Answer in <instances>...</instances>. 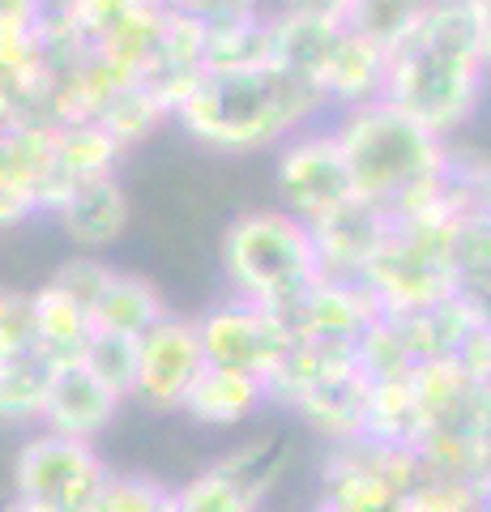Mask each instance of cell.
Instances as JSON below:
<instances>
[{
  "label": "cell",
  "mask_w": 491,
  "mask_h": 512,
  "mask_svg": "<svg viewBox=\"0 0 491 512\" xmlns=\"http://www.w3.org/2000/svg\"><path fill=\"white\" fill-rule=\"evenodd\" d=\"M487 86L491 64L483 56L470 5L432 0L423 18L406 30V39L389 47L380 99L449 141L479 116Z\"/></svg>",
  "instance_id": "6da1fadb"
},
{
  "label": "cell",
  "mask_w": 491,
  "mask_h": 512,
  "mask_svg": "<svg viewBox=\"0 0 491 512\" xmlns=\"http://www.w3.org/2000/svg\"><path fill=\"white\" fill-rule=\"evenodd\" d=\"M334 137L351 171L355 197L385 214H406L449 188L453 146L389 99L342 107Z\"/></svg>",
  "instance_id": "7a4b0ae2"
},
{
  "label": "cell",
  "mask_w": 491,
  "mask_h": 512,
  "mask_svg": "<svg viewBox=\"0 0 491 512\" xmlns=\"http://www.w3.org/2000/svg\"><path fill=\"white\" fill-rule=\"evenodd\" d=\"M325 103L282 64L244 73H205L176 111V124L214 154H265L321 116Z\"/></svg>",
  "instance_id": "3957f363"
},
{
  "label": "cell",
  "mask_w": 491,
  "mask_h": 512,
  "mask_svg": "<svg viewBox=\"0 0 491 512\" xmlns=\"http://www.w3.org/2000/svg\"><path fill=\"white\" fill-rule=\"evenodd\" d=\"M410 453L423 474L491 495V384L470 380L453 359L419 363Z\"/></svg>",
  "instance_id": "277c9868"
},
{
  "label": "cell",
  "mask_w": 491,
  "mask_h": 512,
  "mask_svg": "<svg viewBox=\"0 0 491 512\" xmlns=\"http://www.w3.org/2000/svg\"><path fill=\"white\" fill-rule=\"evenodd\" d=\"M462 205L445 188L436 201L406 214H389L363 286L376 295L380 312H410L453 295V231Z\"/></svg>",
  "instance_id": "5b68a950"
},
{
  "label": "cell",
  "mask_w": 491,
  "mask_h": 512,
  "mask_svg": "<svg viewBox=\"0 0 491 512\" xmlns=\"http://www.w3.org/2000/svg\"><path fill=\"white\" fill-rule=\"evenodd\" d=\"M218 265H223L227 291L235 299L278 312L321 274L308 222H299L282 205L248 210L235 218L223 231V244H218Z\"/></svg>",
  "instance_id": "8992f818"
},
{
  "label": "cell",
  "mask_w": 491,
  "mask_h": 512,
  "mask_svg": "<svg viewBox=\"0 0 491 512\" xmlns=\"http://www.w3.org/2000/svg\"><path fill=\"white\" fill-rule=\"evenodd\" d=\"M419 478L423 466L406 444L355 436L329 444L321 466V500L342 512H393Z\"/></svg>",
  "instance_id": "52a82bcc"
},
{
  "label": "cell",
  "mask_w": 491,
  "mask_h": 512,
  "mask_svg": "<svg viewBox=\"0 0 491 512\" xmlns=\"http://www.w3.org/2000/svg\"><path fill=\"white\" fill-rule=\"evenodd\" d=\"M107 470L94 440L56 436V431H35L18 448L13 466V495L52 512H90L107 483Z\"/></svg>",
  "instance_id": "ba28073f"
},
{
  "label": "cell",
  "mask_w": 491,
  "mask_h": 512,
  "mask_svg": "<svg viewBox=\"0 0 491 512\" xmlns=\"http://www.w3.org/2000/svg\"><path fill=\"white\" fill-rule=\"evenodd\" d=\"M291 461L282 436H252L171 491V512H261Z\"/></svg>",
  "instance_id": "9c48e42d"
},
{
  "label": "cell",
  "mask_w": 491,
  "mask_h": 512,
  "mask_svg": "<svg viewBox=\"0 0 491 512\" xmlns=\"http://www.w3.org/2000/svg\"><path fill=\"white\" fill-rule=\"evenodd\" d=\"M197 338L205 350V363L218 367H235L244 376L257 380H274L278 367L291 355V325L278 308H261V303L235 299L227 295L223 303L205 308L197 316Z\"/></svg>",
  "instance_id": "30bf717a"
},
{
  "label": "cell",
  "mask_w": 491,
  "mask_h": 512,
  "mask_svg": "<svg viewBox=\"0 0 491 512\" xmlns=\"http://www.w3.org/2000/svg\"><path fill=\"white\" fill-rule=\"evenodd\" d=\"M274 188L278 205L299 222H316L355 197L351 171L334 128H304L274 150Z\"/></svg>",
  "instance_id": "8fae6325"
},
{
  "label": "cell",
  "mask_w": 491,
  "mask_h": 512,
  "mask_svg": "<svg viewBox=\"0 0 491 512\" xmlns=\"http://www.w3.org/2000/svg\"><path fill=\"white\" fill-rule=\"evenodd\" d=\"M205 367V350L197 338V320L163 316L137 338V372L133 397L150 410H180L184 393Z\"/></svg>",
  "instance_id": "7c38bea8"
},
{
  "label": "cell",
  "mask_w": 491,
  "mask_h": 512,
  "mask_svg": "<svg viewBox=\"0 0 491 512\" xmlns=\"http://www.w3.org/2000/svg\"><path fill=\"white\" fill-rule=\"evenodd\" d=\"M295 342H342L355 346L363 329L380 316L376 295L359 278H325L316 274L287 308H282Z\"/></svg>",
  "instance_id": "4fadbf2b"
},
{
  "label": "cell",
  "mask_w": 491,
  "mask_h": 512,
  "mask_svg": "<svg viewBox=\"0 0 491 512\" xmlns=\"http://www.w3.org/2000/svg\"><path fill=\"white\" fill-rule=\"evenodd\" d=\"M52 128L56 124L47 120H22L0 137V231L22 227V222L43 214Z\"/></svg>",
  "instance_id": "5bb4252c"
},
{
  "label": "cell",
  "mask_w": 491,
  "mask_h": 512,
  "mask_svg": "<svg viewBox=\"0 0 491 512\" xmlns=\"http://www.w3.org/2000/svg\"><path fill=\"white\" fill-rule=\"evenodd\" d=\"M120 406H124V393L112 389V384H107L99 372H90L86 359L56 363L39 427L43 431H56V436L94 440L99 431L112 427Z\"/></svg>",
  "instance_id": "9a60e30c"
},
{
  "label": "cell",
  "mask_w": 491,
  "mask_h": 512,
  "mask_svg": "<svg viewBox=\"0 0 491 512\" xmlns=\"http://www.w3.org/2000/svg\"><path fill=\"white\" fill-rule=\"evenodd\" d=\"M47 218L56 222V231L69 239L77 252H107L112 244H120V235L129 231L133 218V201L124 192L120 175H103V180H90L82 188H73L69 197H60Z\"/></svg>",
  "instance_id": "2e32d148"
},
{
  "label": "cell",
  "mask_w": 491,
  "mask_h": 512,
  "mask_svg": "<svg viewBox=\"0 0 491 512\" xmlns=\"http://www.w3.org/2000/svg\"><path fill=\"white\" fill-rule=\"evenodd\" d=\"M385 227H389V214L359 197L338 205V210H329L325 218L308 222L312 248H316V269H321L325 278H359L363 282V269H368Z\"/></svg>",
  "instance_id": "e0dca14e"
},
{
  "label": "cell",
  "mask_w": 491,
  "mask_h": 512,
  "mask_svg": "<svg viewBox=\"0 0 491 512\" xmlns=\"http://www.w3.org/2000/svg\"><path fill=\"white\" fill-rule=\"evenodd\" d=\"M124 150L107 137L103 124L82 120V124H56L52 128V163H47V188H43V214L52 210L60 197L82 188L103 175H116Z\"/></svg>",
  "instance_id": "ac0fdd59"
},
{
  "label": "cell",
  "mask_w": 491,
  "mask_h": 512,
  "mask_svg": "<svg viewBox=\"0 0 491 512\" xmlns=\"http://www.w3.org/2000/svg\"><path fill=\"white\" fill-rule=\"evenodd\" d=\"M265 406H269L265 380L244 376V372H235V367L205 363L201 376L193 380V389L184 393L180 414H188V419L201 423V427L231 431V427H244L248 419H257Z\"/></svg>",
  "instance_id": "d6986e66"
},
{
  "label": "cell",
  "mask_w": 491,
  "mask_h": 512,
  "mask_svg": "<svg viewBox=\"0 0 491 512\" xmlns=\"http://www.w3.org/2000/svg\"><path fill=\"white\" fill-rule=\"evenodd\" d=\"M380 86H385V52L342 22L334 43H329L321 73H316L321 103L338 107V111L355 107V103H372V99H380Z\"/></svg>",
  "instance_id": "ffe728a7"
},
{
  "label": "cell",
  "mask_w": 491,
  "mask_h": 512,
  "mask_svg": "<svg viewBox=\"0 0 491 512\" xmlns=\"http://www.w3.org/2000/svg\"><path fill=\"white\" fill-rule=\"evenodd\" d=\"M363 393H368V376L351 367V372L325 376L308 384V389H299L287 402V410L304 427H312L316 436H325L329 444H342L363 436Z\"/></svg>",
  "instance_id": "44dd1931"
},
{
  "label": "cell",
  "mask_w": 491,
  "mask_h": 512,
  "mask_svg": "<svg viewBox=\"0 0 491 512\" xmlns=\"http://www.w3.org/2000/svg\"><path fill=\"white\" fill-rule=\"evenodd\" d=\"M35 303V350L52 363H73L86 355V342L94 333L90 308L77 303L73 295H65L60 286L47 278L39 291H30Z\"/></svg>",
  "instance_id": "7402d4cb"
},
{
  "label": "cell",
  "mask_w": 491,
  "mask_h": 512,
  "mask_svg": "<svg viewBox=\"0 0 491 512\" xmlns=\"http://www.w3.org/2000/svg\"><path fill=\"white\" fill-rule=\"evenodd\" d=\"M398 329V338L406 346L410 363H436V359H453L462 333L470 329L474 312L466 308L457 295L440 299V303H427V308H410V312H385Z\"/></svg>",
  "instance_id": "603a6c76"
},
{
  "label": "cell",
  "mask_w": 491,
  "mask_h": 512,
  "mask_svg": "<svg viewBox=\"0 0 491 512\" xmlns=\"http://www.w3.org/2000/svg\"><path fill=\"white\" fill-rule=\"evenodd\" d=\"M453 295L491 325V210H462L453 231Z\"/></svg>",
  "instance_id": "cb8c5ba5"
},
{
  "label": "cell",
  "mask_w": 491,
  "mask_h": 512,
  "mask_svg": "<svg viewBox=\"0 0 491 512\" xmlns=\"http://www.w3.org/2000/svg\"><path fill=\"white\" fill-rule=\"evenodd\" d=\"M167 316V299L163 291L141 278V274H124V269H116L112 278H107L103 295L94 299L90 308V320L99 333H124V338H141L150 325H158V320Z\"/></svg>",
  "instance_id": "d4e9b609"
},
{
  "label": "cell",
  "mask_w": 491,
  "mask_h": 512,
  "mask_svg": "<svg viewBox=\"0 0 491 512\" xmlns=\"http://www.w3.org/2000/svg\"><path fill=\"white\" fill-rule=\"evenodd\" d=\"M274 60V13H257L244 22L205 26V73H244L265 69Z\"/></svg>",
  "instance_id": "484cf974"
},
{
  "label": "cell",
  "mask_w": 491,
  "mask_h": 512,
  "mask_svg": "<svg viewBox=\"0 0 491 512\" xmlns=\"http://www.w3.org/2000/svg\"><path fill=\"white\" fill-rule=\"evenodd\" d=\"M52 372L56 363L43 359L39 350L0 363V423L5 427H39L43 423V406H47V389H52Z\"/></svg>",
  "instance_id": "4316f807"
},
{
  "label": "cell",
  "mask_w": 491,
  "mask_h": 512,
  "mask_svg": "<svg viewBox=\"0 0 491 512\" xmlns=\"http://www.w3.org/2000/svg\"><path fill=\"white\" fill-rule=\"evenodd\" d=\"M410 431H415V380H410V372L368 380V393H363V436L410 448Z\"/></svg>",
  "instance_id": "83f0119b"
},
{
  "label": "cell",
  "mask_w": 491,
  "mask_h": 512,
  "mask_svg": "<svg viewBox=\"0 0 491 512\" xmlns=\"http://www.w3.org/2000/svg\"><path fill=\"white\" fill-rule=\"evenodd\" d=\"M167 120H171L167 103H158L141 82H129L124 90H116L112 99H107V107L99 111L94 124H103L107 137H112L120 150H133V146H141V141H150Z\"/></svg>",
  "instance_id": "f1b7e54d"
},
{
  "label": "cell",
  "mask_w": 491,
  "mask_h": 512,
  "mask_svg": "<svg viewBox=\"0 0 491 512\" xmlns=\"http://www.w3.org/2000/svg\"><path fill=\"white\" fill-rule=\"evenodd\" d=\"M432 5V0H359L351 9V18L346 26L359 30L368 43H376L380 52L389 56V47L406 39V30L423 18V9Z\"/></svg>",
  "instance_id": "f546056e"
},
{
  "label": "cell",
  "mask_w": 491,
  "mask_h": 512,
  "mask_svg": "<svg viewBox=\"0 0 491 512\" xmlns=\"http://www.w3.org/2000/svg\"><path fill=\"white\" fill-rule=\"evenodd\" d=\"M393 512H487V495L479 487L453 483V478H432L423 474L410 487Z\"/></svg>",
  "instance_id": "4dcf8cb0"
},
{
  "label": "cell",
  "mask_w": 491,
  "mask_h": 512,
  "mask_svg": "<svg viewBox=\"0 0 491 512\" xmlns=\"http://www.w3.org/2000/svg\"><path fill=\"white\" fill-rule=\"evenodd\" d=\"M171 491L146 474H107L90 512H167Z\"/></svg>",
  "instance_id": "1f68e13d"
},
{
  "label": "cell",
  "mask_w": 491,
  "mask_h": 512,
  "mask_svg": "<svg viewBox=\"0 0 491 512\" xmlns=\"http://www.w3.org/2000/svg\"><path fill=\"white\" fill-rule=\"evenodd\" d=\"M86 367L99 372L112 389H120L124 397H133V372H137V338H124V333H90L86 342Z\"/></svg>",
  "instance_id": "d6a6232c"
},
{
  "label": "cell",
  "mask_w": 491,
  "mask_h": 512,
  "mask_svg": "<svg viewBox=\"0 0 491 512\" xmlns=\"http://www.w3.org/2000/svg\"><path fill=\"white\" fill-rule=\"evenodd\" d=\"M35 350V303L30 291L0 286V363H13Z\"/></svg>",
  "instance_id": "836d02e7"
},
{
  "label": "cell",
  "mask_w": 491,
  "mask_h": 512,
  "mask_svg": "<svg viewBox=\"0 0 491 512\" xmlns=\"http://www.w3.org/2000/svg\"><path fill=\"white\" fill-rule=\"evenodd\" d=\"M116 269L103 261V256H94V252H77V256H69L65 265L52 274V282L60 286L65 295H73L77 303H86V308H94V299L103 295V286H107V278H112Z\"/></svg>",
  "instance_id": "e575fe53"
},
{
  "label": "cell",
  "mask_w": 491,
  "mask_h": 512,
  "mask_svg": "<svg viewBox=\"0 0 491 512\" xmlns=\"http://www.w3.org/2000/svg\"><path fill=\"white\" fill-rule=\"evenodd\" d=\"M453 363L462 367L470 380L491 384V325L487 320H479V316L470 320V329L462 333V342L453 350Z\"/></svg>",
  "instance_id": "d590c367"
},
{
  "label": "cell",
  "mask_w": 491,
  "mask_h": 512,
  "mask_svg": "<svg viewBox=\"0 0 491 512\" xmlns=\"http://www.w3.org/2000/svg\"><path fill=\"white\" fill-rule=\"evenodd\" d=\"M180 13L201 26H227L265 13V0H180Z\"/></svg>",
  "instance_id": "8d00e7d4"
},
{
  "label": "cell",
  "mask_w": 491,
  "mask_h": 512,
  "mask_svg": "<svg viewBox=\"0 0 491 512\" xmlns=\"http://www.w3.org/2000/svg\"><path fill=\"white\" fill-rule=\"evenodd\" d=\"M359 0H282V9L291 13H308V18H329V22H346Z\"/></svg>",
  "instance_id": "74e56055"
},
{
  "label": "cell",
  "mask_w": 491,
  "mask_h": 512,
  "mask_svg": "<svg viewBox=\"0 0 491 512\" xmlns=\"http://www.w3.org/2000/svg\"><path fill=\"white\" fill-rule=\"evenodd\" d=\"M470 13H474V30H479V43H483V56L491 64V0H466Z\"/></svg>",
  "instance_id": "f35d334b"
},
{
  "label": "cell",
  "mask_w": 491,
  "mask_h": 512,
  "mask_svg": "<svg viewBox=\"0 0 491 512\" xmlns=\"http://www.w3.org/2000/svg\"><path fill=\"white\" fill-rule=\"evenodd\" d=\"M22 120H30L26 111H22V103L13 99V94H9L5 86H0V137H5L13 124H22Z\"/></svg>",
  "instance_id": "ab89813d"
},
{
  "label": "cell",
  "mask_w": 491,
  "mask_h": 512,
  "mask_svg": "<svg viewBox=\"0 0 491 512\" xmlns=\"http://www.w3.org/2000/svg\"><path fill=\"white\" fill-rule=\"evenodd\" d=\"M0 18H39L35 0H0Z\"/></svg>",
  "instance_id": "60d3db41"
},
{
  "label": "cell",
  "mask_w": 491,
  "mask_h": 512,
  "mask_svg": "<svg viewBox=\"0 0 491 512\" xmlns=\"http://www.w3.org/2000/svg\"><path fill=\"white\" fill-rule=\"evenodd\" d=\"M35 5H39V22H52V18H65L77 0H35Z\"/></svg>",
  "instance_id": "b9f144b4"
},
{
  "label": "cell",
  "mask_w": 491,
  "mask_h": 512,
  "mask_svg": "<svg viewBox=\"0 0 491 512\" xmlns=\"http://www.w3.org/2000/svg\"><path fill=\"white\" fill-rule=\"evenodd\" d=\"M487 512H491V495H487Z\"/></svg>",
  "instance_id": "7bdbcfd3"
}]
</instances>
